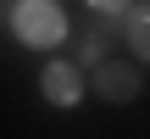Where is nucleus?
I'll use <instances>...</instances> for the list:
<instances>
[{
  "label": "nucleus",
  "instance_id": "obj_2",
  "mask_svg": "<svg viewBox=\"0 0 150 139\" xmlns=\"http://www.w3.org/2000/svg\"><path fill=\"white\" fill-rule=\"evenodd\" d=\"M39 95H45L50 106H78V95H83V72H78V61H50L45 78H39Z\"/></svg>",
  "mask_w": 150,
  "mask_h": 139
},
{
  "label": "nucleus",
  "instance_id": "obj_5",
  "mask_svg": "<svg viewBox=\"0 0 150 139\" xmlns=\"http://www.w3.org/2000/svg\"><path fill=\"white\" fill-rule=\"evenodd\" d=\"M89 6H95L100 17H122V6H128V0H89Z\"/></svg>",
  "mask_w": 150,
  "mask_h": 139
},
{
  "label": "nucleus",
  "instance_id": "obj_3",
  "mask_svg": "<svg viewBox=\"0 0 150 139\" xmlns=\"http://www.w3.org/2000/svg\"><path fill=\"white\" fill-rule=\"evenodd\" d=\"M95 95H106L111 106H122V100L139 95V72H134L128 61H100V67H95Z\"/></svg>",
  "mask_w": 150,
  "mask_h": 139
},
{
  "label": "nucleus",
  "instance_id": "obj_4",
  "mask_svg": "<svg viewBox=\"0 0 150 139\" xmlns=\"http://www.w3.org/2000/svg\"><path fill=\"white\" fill-rule=\"evenodd\" d=\"M128 45H134L139 61H150V6H134V17H128Z\"/></svg>",
  "mask_w": 150,
  "mask_h": 139
},
{
  "label": "nucleus",
  "instance_id": "obj_1",
  "mask_svg": "<svg viewBox=\"0 0 150 139\" xmlns=\"http://www.w3.org/2000/svg\"><path fill=\"white\" fill-rule=\"evenodd\" d=\"M11 28H17V39H22V45L50 50V45H61L67 17H61V6H56V0H22V6H17V17H11Z\"/></svg>",
  "mask_w": 150,
  "mask_h": 139
}]
</instances>
